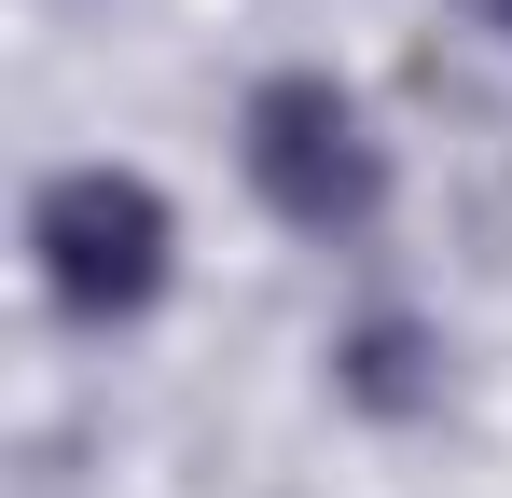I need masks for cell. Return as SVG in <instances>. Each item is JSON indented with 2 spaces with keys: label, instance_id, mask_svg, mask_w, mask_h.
I'll return each mask as SVG.
<instances>
[{
  "label": "cell",
  "instance_id": "6da1fadb",
  "mask_svg": "<svg viewBox=\"0 0 512 498\" xmlns=\"http://www.w3.org/2000/svg\"><path fill=\"white\" fill-rule=\"evenodd\" d=\"M236 166H250L263 222H291L305 249H360L388 222V194H402L360 83H333V70H263L236 97Z\"/></svg>",
  "mask_w": 512,
  "mask_h": 498
},
{
  "label": "cell",
  "instance_id": "7a4b0ae2",
  "mask_svg": "<svg viewBox=\"0 0 512 498\" xmlns=\"http://www.w3.org/2000/svg\"><path fill=\"white\" fill-rule=\"evenodd\" d=\"M28 277H42V305L70 332H139L167 305L180 277V208L153 166H56L42 194H28Z\"/></svg>",
  "mask_w": 512,
  "mask_h": 498
},
{
  "label": "cell",
  "instance_id": "3957f363",
  "mask_svg": "<svg viewBox=\"0 0 512 498\" xmlns=\"http://www.w3.org/2000/svg\"><path fill=\"white\" fill-rule=\"evenodd\" d=\"M333 402H360L374 429L443 415V332H429L416 305H360V319L333 332Z\"/></svg>",
  "mask_w": 512,
  "mask_h": 498
},
{
  "label": "cell",
  "instance_id": "277c9868",
  "mask_svg": "<svg viewBox=\"0 0 512 498\" xmlns=\"http://www.w3.org/2000/svg\"><path fill=\"white\" fill-rule=\"evenodd\" d=\"M457 14H471V28H499V42H512V0H457Z\"/></svg>",
  "mask_w": 512,
  "mask_h": 498
}]
</instances>
